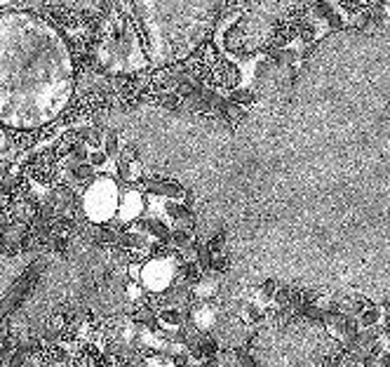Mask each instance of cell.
Returning <instances> with one entry per match:
<instances>
[{
    "label": "cell",
    "instance_id": "ac0fdd59",
    "mask_svg": "<svg viewBox=\"0 0 390 367\" xmlns=\"http://www.w3.org/2000/svg\"><path fill=\"white\" fill-rule=\"evenodd\" d=\"M190 367H195V365H190Z\"/></svg>",
    "mask_w": 390,
    "mask_h": 367
},
{
    "label": "cell",
    "instance_id": "30bf717a",
    "mask_svg": "<svg viewBox=\"0 0 390 367\" xmlns=\"http://www.w3.org/2000/svg\"><path fill=\"white\" fill-rule=\"evenodd\" d=\"M217 295H219V285L212 276H202V281L193 285V297L200 304H210Z\"/></svg>",
    "mask_w": 390,
    "mask_h": 367
},
{
    "label": "cell",
    "instance_id": "9c48e42d",
    "mask_svg": "<svg viewBox=\"0 0 390 367\" xmlns=\"http://www.w3.org/2000/svg\"><path fill=\"white\" fill-rule=\"evenodd\" d=\"M186 320V313L179 306H165L156 313V322L160 329H179Z\"/></svg>",
    "mask_w": 390,
    "mask_h": 367
},
{
    "label": "cell",
    "instance_id": "4fadbf2b",
    "mask_svg": "<svg viewBox=\"0 0 390 367\" xmlns=\"http://www.w3.org/2000/svg\"><path fill=\"white\" fill-rule=\"evenodd\" d=\"M360 327H365V329H369V327H379V322H381V311L377 306H367L360 311Z\"/></svg>",
    "mask_w": 390,
    "mask_h": 367
},
{
    "label": "cell",
    "instance_id": "8992f818",
    "mask_svg": "<svg viewBox=\"0 0 390 367\" xmlns=\"http://www.w3.org/2000/svg\"><path fill=\"white\" fill-rule=\"evenodd\" d=\"M176 269L179 266H176L174 256H169V259H151L142 271V285L149 292H158L160 295L174 283Z\"/></svg>",
    "mask_w": 390,
    "mask_h": 367
},
{
    "label": "cell",
    "instance_id": "5bb4252c",
    "mask_svg": "<svg viewBox=\"0 0 390 367\" xmlns=\"http://www.w3.org/2000/svg\"><path fill=\"white\" fill-rule=\"evenodd\" d=\"M169 365H172V367H190V365H193V361H190V356H188L186 349H179V351H174V354H172V361H169Z\"/></svg>",
    "mask_w": 390,
    "mask_h": 367
},
{
    "label": "cell",
    "instance_id": "7c38bea8",
    "mask_svg": "<svg viewBox=\"0 0 390 367\" xmlns=\"http://www.w3.org/2000/svg\"><path fill=\"white\" fill-rule=\"evenodd\" d=\"M263 318H266V311L261 308V304L247 302L245 306H242V320H245L247 325H259Z\"/></svg>",
    "mask_w": 390,
    "mask_h": 367
},
{
    "label": "cell",
    "instance_id": "52a82bcc",
    "mask_svg": "<svg viewBox=\"0 0 390 367\" xmlns=\"http://www.w3.org/2000/svg\"><path fill=\"white\" fill-rule=\"evenodd\" d=\"M142 212H144V196L139 193V191H127V193L120 196V205H117L115 217L122 226L134 224Z\"/></svg>",
    "mask_w": 390,
    "mask_h": 367
},
{
    "label": "cell",
    "instance_id": "2e32d148",
    "mask_svg": "<svg viewBox=\"0 0 390 367\" xmlns=\"http://www.w3.org/2000/svg\"><path fill=\"white\" fill-rule=\"evenodd\" d=\"M87 163H90L92 167H99L108 163V156L104 153V149H97V151H90V156H87Z\"/></svg>",
    "mask_w": 390,
    "mask_h": 367
},
{
    "label": "cell",
    "instance_id": "6da1fadb",
    "mask_svg": "<svg viewBox=\"0 0 390 367\" xmlns=\"http://www.w3.org/2000/svg\"><path fill=\"white\" fill-rule=\"evenodd\" d=\"M76 69L66 40L31 12H0V125L38 130L69 106Z\"/></svg>",
    "mask_w": 390,
    "mask_h": 367
},
{
    "label": "cell",
    "instance_id": "e0dca14e",
    "mask_svg": "<svg viewBox=\"0 0 390 367\" xmlns=\"http://www.w3.org/2000/svg\"><path fill=\"white\" fill-rule=\"evenodd\" d=\"M7 149H10V139H7L5 132L0 130V163H3V156L7 153Z\"/></svg>",
    "mask_w": 390,
    "mask_h": 367
},
{
    "label": "cell",
    "instance_id": "277c9868",
    "mask_svg": "<svg viewBox=\"0 0 390 367\" xmlns=\"http://www.w3.org/2000/svg\"><path fill=\"white\" fill-rule=\"evenodd\" d=\"M266 7H247L242 12H228L214 31V43L233 62H254L270 45L275 35V14Z\"/></svg>",
    "mask_w": 390,
    "mask_h": 367
},
{
    "label": "cell",
    "instance_id": "5b68a950",
    "mask_svg": "<svg viewBox=\"0 0 390 367\" xmlns=\"http://www.w3.org/2000/svg\"><path fill=\"white\" fill-rule=\"evenodd\" d=\"M120 188L108 177L94 179L87 184L83 196V212L85 217L94 224H104L115 217L117 205H120Z\"/></svg>",
    "mask_w": 390,
    "mask_h": 367
},
{
    "label": "cell",
    "instance_id": "7a4b0ae2",
    "mask_svg": "<svg viewBox=\"0 0 390 367\" xmlns=\"http://www.w3.org/2000/svg\"><path fill=\"white\" fill-rule=\"evenodd\" d=\"M144 38L146 57L156 64L193 55L217 17L214 3H134L130 5Z\"/></svg>",
    "mask_w": 390,
    "mask_h": 367
},
{
    "label": "cell",
    "instance_id": "8fae6325",
    "mask_svg": "<svg viewBox=\"0 0 390 367\" xmlns=\"http://www.w3.org/2000/svg\"><path fill=\"white\" fill-rule=\"evenodd\" d=\"M117 174H120L122 181H137L139 177H142V163L134 158H120L117 160Z\"/></svg>",
    "mask_w": 390,
    "mask_h": 367
},
{
    "label": "cell",
    "instance_id": "ba28073f",
    "mask_svg": "<svg viewBox=\"0 0 390 367\" xmlns=\"http://www.w3.org/2000/svg\"><path fill=\"white\" fill-rule=\"evenodd\" d=\"M190 320H193V325L200 329V332H212L219 322V311L214 308V304H197L193 311H190Z\"/></svg>",
    "mask_w": 390,
    "mask_h": 367
},
{
    "label": "cell",
    "instance_id": "3957f363",
    "mask_svg": "<svg viewBox=\"0 0 390 367\" xmlns=\"http://www.w3.org/2000/svg\"><path fill=\"white\" fill-rule=\"evenodd\" d=\"M92 62L104 73H137L149 66L139 31L122 12H104L90 47Z\"/></svg>",
    "mask_w": 390,
    "mask_h": 367
},
{
    "label": "cell",
    "instance_id": "9a60e30c",
    "mask_svg": "<svg viewBox=\"0 0 390 367\" xmlns=\"http://www.w3.org/2000/svg\"><path fill=\"white\" fill-rule=\"evenodd\" d=\"M226 269H228V256L226 254H212V264H210L212 273H224Z\"/></svg>",
    "mask_w": 390,
    "mask_h": 367
}]
</instances>
